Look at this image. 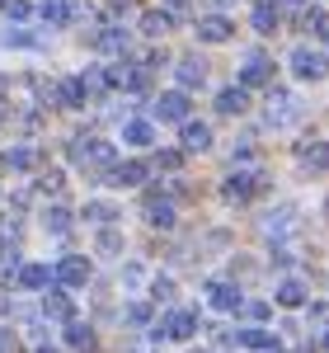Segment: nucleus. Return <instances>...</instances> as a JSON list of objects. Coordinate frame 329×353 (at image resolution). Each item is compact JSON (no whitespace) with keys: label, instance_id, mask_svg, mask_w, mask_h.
<instances>
[{"label":"nucleus","instance_id":"nucleus-22","mask_svg":"<svg viewBox=\"0 0 329 353\" xmlns=\"http://www.w3.org/2000/svg\"><path fill=\"white\" fill-rule=\"evenodd\" d=\"M123 141H127V146H151V141H156V128H151V123H127V128H123Z\"/></svg>","mask_w":329,"mask_h":353},{"label":"nucleus","instance_id":"nucleus-6","mask_svg":"<svg viewBox=\"0 0 329 353\" xmlns=\"http://www.w3.org/2000/svg\"><path fill=\"white\" fill-rule=\"evenodd\" d=\"M89 48H94V52H127V28H118V24L94 28V33H89Z\"/></svg>","mask_w":329,"mask_h":353},{"label":"nucleus","instance_id":"nucleus-25","mask_svg":"<svg viewBox=\"0 0 329 353\" xmlns=\"http://www.w3.org/2000/svg\"><path fill=\"white\" fill-rule=\"evenodd\" d=\"M169 24H174V19H169L164 10H151V14L141 19V33H151V38H160V33H169Z\"/></svg>","mask_w":329,"mask_h":353},{"label":"nucleus","instance_id":"nucleus-42","mask_svg":"<svg viewBox=\"0 0 329 353\" xmlns=\"http://www.w3.org/2000/svg\"><path fill=\"white\" fill-rule=\"evenodd\" d=\"M104 5H109V10H118V14H123V10H132V0H104Z\"/></svg>","mask_w":329,"mask_h":353},{"label":"nucleus","instance_id":"nucleus-32","mask_svg":"<svg viewBox=\"0 0 329 353\" xmlns=\"http://www.w3.org/2000/svg\"><path fill=\"white\" fill-rule=\"evenodd\" d=\"M301 28L320 33V28H325V10H306V14H301Z\"/></svg>","mask_w":329,"mask_h":353},{"label":"nucleus","instance_id":"nucleus-47","mask_svg":"<svg viewBox=\"0 0 329 353\" xmlns=\"http://www.w3.org/2000/svg\"><path fill=\"white\" fill-rule=\"evenodd\" d=\"M287 5H301V0H287Z\"/></svg>","mask_w":329,"mask_h":353},{"label":"nucleus","instance_id":"nucleus-7","mask_svg":"<svg viewBox=\"0 0 329 353\" xmlns=\"http://www.w3.org/2000/svg\"><path fill=\"white\" fill-rule=\"evenodd\" d=\"M156 118H164V123L189 118V94H184V90H169V94H160V99H156Z\"/></svg>","mask_w":329,"mask_h":353},{"label":"nucleus","instance_id":"nucleus-36","mask_svg":"<svg viewBox=\"0 0 329 353\" xmlns=\"http://www.w3.org/2000/svg\"><path fill=\"white\" fill-rule=\"evenodd\" d=\"M141 278H146V273H141V269H137V264H127V269H123V283H127V288H137Z\"/></svg>","mask_w":329,"mask_h":353},{"label":"nucleus","instance_id":"nucleus-41","mask_svg":"<svg viewBox=\"0 0 329 353\" xmlns=\"http://www.w3.org/2000/svg\"><path fill=\"white\" fill-rule=\"evenodd\" d=\"M43 189H52V193L61 189V174H56V170H47V174H43Z\"/></svg>","mask_w":329,"mask_h":353},{"label":"nucleus","instance_id":"nucleus-44","mask_svg":"<svg viewBox=\"0 0 329 353\" xmlns=\"http://www.w3.org/2000/svg\"><path fill=\"white\" fill-rule=\"evenodd\" d=\"M320 38H325V43H329V19H325V28H320Z\"/></svg>","mask_w":329,"mask_h":353},{"label":"nucleus","instance_id":"nucleus-39","mask_svg":"<svg viewBox=\"0 0 329 353\" xmlns=\"http://www.w3.org/2000/svg\"><path fill=\"white\" fill-rule=\"evenodd\" d=\"M10 19H28V0H10Z\"/></svg>","mask_w":329,"mask_h":353},{"label":"nucleus","instance_id":"nucleus-29","mask_svg":"<svg viewBox=\"0 0 329 353\" xmlns=\"http://www.w3.org/2000/svg\"><path fill=\"white\" fill-rule=\"evenodd\" d=\"M85 217L99 221V226H109V221L118 217V208H109V203H85Z\"/></svg>","mask_w":329,"mask_h":353},{"label":"nucleus","instance_id":"nucleus-10","mask_svg":"<svg viewBox=\"0 0 329 353\" xmlns=\"http://www.w3.org/2000/svg\"><path fill=\"white\" fill-rule=\"evenodd\" d=\"M38 14H43V24H71V19L81 14V5H76V0H43Z\"/></svg>","mask_w":329,"mask_h":353},{"label":"nucleus","instance_id":"nucleus-27","mask_svg":"<svg viewBox=\"0 0 329 353\" xmlns=\"http://www.w3.org/2000/svg\"><path fill=\"white\" fill-rule=\"evenodd\" d=\"M254 28H259V33H273L277 28V10L273 5H254Z\"/></svg>","mask_w":329,"mask_h":353},{"label":"nucleus","instance_id":"nucleus-8","mask_svg":"<svg viewBox=\"0 0 329 353\" xmlns=\"http://www.w3.org/2000/svg\"><path fill=\"white\" fill-rule=\"evenodd\" d=\"M85 278H89V264H85L81 254H66L56 264V283H66V288H85Z\"/></svg>","mask_w":329,"mask_h":353},{"label":"nucleus","instance_id":"nucleus-1","mask_svg":"<svg viewBox=\"0 0 329 353\" xmlns=\"http://www.w3.org/2000/svg\"><path fill=\"white\" fill-rule=\"evenodd\" d=\"M71 161L76 165H94V170H109L113 146L99 141V137H76V141H71Z\"/></svg>","mask_w":329,"mask_h":353},{"label":"nucleus","instance_id":"nucleus-3","mask_svg":"<svg viewBox=\"0 0 329 353\" xmlns=\"http://www.w3.org/2000/svg\"><path fill=\"white\" fill-rule=\"evenodd\" d=\"M264 189V174H249V170H240V174H231V179H226V198H231V203H249V198H254V193Z\"/></svg>","mask_w":329,"mask_h":353},{"label":"nucleus","instance_id":"nucleus-43","mask_svg":"<svg viewBox=\"0 0 329 353\" xmlns=\"http://www.w3.org/2000/svg\"><path fill=\"white\" fill-rule=\"evenodd\" d=\"M193 0H169V10H189Z\"/></svg>","mask_w":329,"mask_h":353},{"label":"nucleus","instance_id":"nucleus-16","mask_svg":"<svg viewBox=\"0 0 329 353\" xmlns=\"http://www.w3.org/2000/svg\"><path fill=\"white\" fill-rule=\"evenodd\" d=\"M245 109H249L245 85H231V90H221V94H217V113H245Z\"/></svg>","mask_w":329,"mask_h":353},{"label":"nucleus","instance_id":"nucleus-46","mask_svg":"<svg viewBox=\"0 0 329 353\" xmlns=\"http://www.w3.org/2000/svg\"><path fill=\"white\" fill-rule=\"evenodd\" d=\"M38 353H56V349H38Z\"/></svg>","mask_w":329,"mask_h":353},{"label":"nucleus","instance_id":"nucleus-34","mask_svg":"<svg viewBox=\"0 0 329 353\" xmlns=\"http://www.w3.org/2000/svg\"><path fill=\"white\" fill-rule=\"evenodd\" d=\"M99 250H104V254H118V250H123L118 231H104V236H99Z\"/></svg>","mask_w":329,"mask_h":353},{"label":"nucleus","instance_id":"nucleus-4","mask_svg":"<svg viewBox=\"0 0 329 353\" xmlns=\"http://www.w3.org/2000/svg\"><path fill=\"white\" fill-rule=\"evenodd\" d=\"M141 179H146V165L141 161H123V165H109L104 170V184H113V189H132Z\"/></svg>","mask_w":329,"mask_h":353},{"label":"nucleus","instance_id":"nucleus-37","mask_svg":"<svg viewBox=\"0 0 329 353\" xmlns=\"http://www.w3.org/2000/svg\"><path fill=\"white\" fill-rule=\"evenodd\" d=\"M179 161H184L179 151H160V170H179Z\"/></svg>","mask_w":329,"mask_h":353},{"label":"nucleus","instance_id":"nucleus-31","mask_svg":"<svg viewBox=\"0 0 329 353\" xmlns=\"http://www.w3.org/2000/svg\"><path fill=\"white\" fill-rule=\"evenodd\" d=\"M5 43H14V48H38V38L24 33V28H10V33H5Z\"/></svg>","mask_w":329,"mask_h":353},{"label":"nucleus","instance_id":"nucleus-5","mask_svg":"<svg viewBox=\"0 0 329 353\" xmlns=\"http://www.w3.org/2000/svg\"><path fill=\"white\" fill-rule=\"evenodd\" d=\"M297 99H292V94H287V90H273V94H268V123H273V128H287V123H297Z\"/></svg>","mask_w":329,"mask_h":353},{"label":"nucleus","instance_id":"nucleus-14","mask_svg":"<svg viewBox=\"0 0 329 353\" xmlns=\"http://www.w3.org/2000/svg\"><path fill=\"white\" fill-rule=\"evenodd\" d=\"M146 221L160 226V231H169V226H174V203H169V198H146Z\"/></svg>","mask_w":329,"mask_h":353},{"label":"nucleus","instance_id":"nucleus-45","mask_svg":"<svg viewBox=\"0 0 329 353\" xmlns=\"http://www.w3.org/2000/svg\"><path fill=\"white\" fill-rule=\"evenodd\" d=\"M320 344H325V349H329V334H325V339H320Z\"/></svg>","mask_w":329,"mask_h":353},{"label":"nucleus","instance_id":"nucleus-33","mask_svg":"<svg viewBox=\"0 0 329 353\" xmlns=\"http://www.w3.org/2000/svg\"><path fill=\"white\" fill-rule=\"evenodd\" d=\"M151 297H156V301H169V297H174V283H169V278H156V288H151Z\"/></svg>","mask_w":329,"mask_h":353},{"label":"nucleus","instance_id":"nucleus-28","mask_svg":"<svg viewBox=\"0 0 329 353\" xmlns=\"http://www.w3.org/2000/svg\"><path fill=\"white\" fill-rule=\"evenodd\" d=\"M43 311H47L52 321H66V316H71V297H61V292H52V297L43 301Z\"/></svg>","mask_w":329,"mask_h":353},{"label":"nucleus","instance_id":"nucleus-15","mask_svg":"<svg viewBox=\"0 0 329 353\" xmlns=\"http://www.w3.org/2000/svg\"><path fill=\"white\" fill-rule=\"evenodd\" d=\"M56 99H61L66 109H85V99H89V94H85V81H81V76L61 81V85H56Z\"/></svg>","mask_w":329,"mask_h":353},{"label":"nucleus","instance_id":"nucleus-20","mask_svg":"<svg viewBox=\"0 0 329 353\" xmlns=\"http://www.w3.org/2000/svg\"><path fill=\"white\" fill-rule=\"evenodd\" d=\"M52 278H56V273L43 269V264H24V269H19V288H47Z\"/></svg>","mask_w":329,"mask_h":353},{"label":"nucleus","instance_id":"nucleus-2","mask_svg":"<svg viewBox=\"0 0 329 353\" xmlns=\"http://www.w3.org/2000/svg\"><path fill=\"white\" fill-rule=\"evenodd\" d=\"M292 71H297L301 81H325L329 57L325 52H310V48H297V52H292Z\"/></svg>","mask_w":329,"mask_h":353},{"label":"nucleus","instance_id":"nucleus-18","mask_svg":"<svg viewBox=\"0 0 329 353\" xmlns=\"http://www.w3.org/2000/svg\"><path fill=\"white\" fill-rule=\"evenodd\" d=\"M212 146V128L207 123H184V151H207Z\"/></svg>","mask_w":329,"mask_h":353},{"label":"nucleus","instance_id":"nucleus-9","mask_svg":"<svg viewBox=\"0 0 329 353\" xmlns=\"http://www.w3.org/2000/svg\"><path fill=\"white\" fill-rule=\"evenodd\" d=\"M235 33V24L226 19V14H207V19H198V38L202 43H226Z\"/></svg>","mask_w":329,"mask_h":353},{"label":"nucleus","instance_id":"nucleus-21","mask_svg":"<svg viewBox=\"0 0 329 353\" xmlns=\"http://www.w3.org/2000/svg\"><path fill=\"white\" fill-rule=\"evenodd\" d=\"M235 339H240L245 349H264V353H273V349H277V339L268 334V330H240Z\"/></svg>","mask_w":329,"mask_h":353},{"label":"nucleus","instance_id":"nucleus-35","mask_svg":"<svg viewBox=\"0 0 329 353\" xmlns=\"http://www.w3.org/2000/svg\"><path fill=\"white\" fill-rule=\"evenodd\" d=\"M310 321H315V325H329V306L325 301H310Z\"/></svg>","mask_w":329,"mask_h":353},{"label":"nucleus","instance_id":"nucleus-19","mask_svg":"<svg viewBox=\"0 0 329 353\" xmlns=\"http://www.w3.org/2000/svg\"><path fill=\"white\" fill-rule=\"evenodd\" d=\"M202 76H207V66H202L198 57H184V61H179V85H184V90L202 85Z\"/></svg>","mask_w":329,"mask_h":353},{"label":"nucleus","instance_id":"nucleus-40","mask_svg":"<svg viewBox=\"0 0 329 353\" xmlns=\"http://www.w3.org/2000/svg\"><path fill=\"white\" fill-rule=\"evenodd\" d=\"M19 349V344H14V334H10V330H0V353H14Z\"/></svg>","mask_w":329,"mask_h":353},{"label":"nucleus","instance_id":"nucleus-24","mask_svg":"<svg viewBox=\"0 0 329 353\" xmlns=\"http://www.w3.org/2000/svg\"><path fill=\"white\" fill-rule=\"evenodd\" d=\"M66 344H71V349H94V334H89V325L71 321V325H66Z\"/></svg>","mask_w":329,"mask_h":353},{"label":"nucleus","instance_id":"nucleus-12","mask_svg":"<svg viewBox=\"0 0 329 353\" xmlns=\"http://www.w3.org/2000/svg\"><path fill=\"white\" fill-rule=\"evenodd\" d=\"M240 85H245V90H254V85H273V66H268L264 57H249L245 71H240Z\"/></svg>","mask_w":329,"mask_h":353},{"label":"nucleus","instance_id":"nucleus-48","mask_svg":"<svg viewBox=\"0 0 329 353\" xmlns=\"http://www.w3.org/2000/svg\"><path fill=\"white\" fill-rule=\"evenodd\" d=\"M0 5H10V0H0Z\"/></svg>","mask_w":329,"mask_h":353},{"label":"nucleus","instance_id":"nucleus-26","mask_svg":"<svg viewBox=\"0 0 329 353\" xmlns=\"http://www.w3.org/2000/svg\"><path fill=\"white\" fill-rule=\"evenodd\" d=\"M5 165H10V170H33V165H38V151H33V146H14V151L5 156Z\"/></svg>","mask_w":329,"mask_h":353},{"label":"nucleus","instance_id":"nucleus-38","mask_svg":"<svg viewBox=\"0 0 329 353\" xmlns=\"http://www.w3.org/2000/svg\"><path fill=\"white\" fill-rule=\"evenodd\" d=\"M127 321H132V325H146V321H151V311H146V306H132V311H127Z\"/></svg>","mask_w":329,"mask_h":353},{"label":"nucleus","instance_id":"nucleus-23","mask_svg":"<svg viewBox=\"0 0 329 353\" xmlns=\"http://www.w3.org/2000/svg\"><path fill=\"white\" fill-rule=\"evenodd\" d=\"M277 301H282V306H306V283L287 278V283L277 288Z\"/></svg>","mask_w":329,"mask_h":353},{"label":"nucleus","instance_id":"nucleus-30","mask_svg":"<svg viewBox=\"0 0 329 353\" xmlns=\"http://www.w3.org/2000/svg\"><path fill=\"white\" fill-rule=\"evenodd\" d=\"M47 231H52V236H66V231H71V212H66V208H52V212H47Z\"/></svg>","mask_w":329,"mask_h":353},{"label":"nucleus","instance_id":"nucleus-17","mask_svg":"<svg viewBox=\"0 0 329 353\" xmlns=\"http://www.w3.org/2000/svg\"><path fill=\"white\" fill-rule=\"evenodd\" d=\"M160 330L169 334V339H193V330H198V316H189V311H174V316H169Z\"/></svg>","mask_w":329,"mask_h":353},{"label":"nucleus","instance_id":"nucleus-11","mask_svg":"<svg viewBox=\"0 0 329 353\" xmlns=\"http://www.w3.org/2000/svg\"><path fill=\"white\" fill-rule=\"evenodd\" d=\"M297 156H301V165H310V170H329V141L306 137L301 146H297Z\"/></svg>","mask_w":329,"mask_h":353},{"label":"nucleus","instance_id":"nucleus-13","mask_svg":"<svg viewBox=\"0 0 329 353\" xmlns=\"http://www.w3.org/2000/svg\"><path fill=\"white\" fill-rule=\"evenodd\" d=\"M207 301H212L217 311H240V306H245V297H240L231 283H212V288H207Z\"/></svg>","mask_w":329,"mask_h":353}]
</instances>
